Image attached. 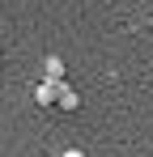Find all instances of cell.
<instances>
[{
	"mask_svg": "<svg viewBox=\"0 0 153 157\" xmlns=\"http://www.w3.org/2000/svg\"><path fill=\"white\" fill-rule=\"evenodd\" d=\"M43 72H47L43 81H64L68 68H64V59H60V55H47V59H43Z\"/></svg>",
	"mask_w": 153,
	"mask_h": 157,
	"instance_id": "obj_3",
	"label": "cell"
},
{
	"mask_svg": "<svg viewBox=\"0 0 153 157\" xmlns=\"http://www.w3.org/2000/svg\"><path fill=\"white\" fill-rule=\"evenodd\" d=\"M64 157H85V153H81V149H68V153H64Z\"/></svg>",
	"mask_w": 153,
	"mask_h": 157,
	"instance_id": "obj_4",
	"label": "cell"
},
{
	"mask_svg": "<svg viewBox=\"0 0 153 157\" xmlns=\"http://www.w3.org/2000/svg\"><path fill=\"white\" fill-rule=\"evenodd\" d=\"M149 30H153V17H149Z\"/></svg>",
	"mask_w": 153,
	"mask_h": 157,
	"instance_id": "obj_5",
	"label": "cell"
},
{
	"mask_svg": "<svg viewBox=\"0 0 153 157\" xmlns=\"http://www.w3.org/2000/svg\"><path fill=\"white\" fill-rule=\"evenodd\" d=\"M0 68H4V59H0Z\"/></svg>",
	"mask_w": 153,
	"mask_h": 157,
	"instance_id": "obj_6",
	"label": "cell"
},
{
	"mask_svg": "<svg viewBox=\"0 0 153 157\" xmlns=\"http://www.w3.org/2000/svg\"><path fill=\"white\" fill-rule=\"evenodd\" d=\"M55 110H64V115L81 110V94H76V89L68 85V81H64V89H60V98H55Z\"/></svg>",
	"mask_w": 153,
	"mask_h": 157,
	"instance_id": "obj_2",
	"label": "cell"
},
{
	"mask_svg": "<svg viewBox=\"0 0 153 157\" xmlns=\"http://www.w3.org/2000/svg\"><path fill=\"white\" fill-rule=\"evenodd\" d=\"M60 89H64V81H38V85H34V102L43 106V110H55Z\"/></svg>",
	"mask_w": 153,
	"mask_h": 157,
	"instance_id": "obj_1",
	"label": "cell"
}]
</instances>
